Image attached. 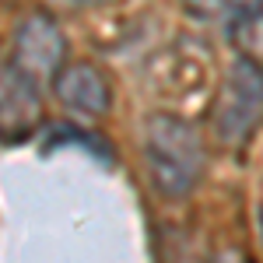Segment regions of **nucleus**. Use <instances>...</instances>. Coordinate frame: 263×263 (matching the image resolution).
I'll use <instances>...</instances> for the list:
<instances>
[{
  "label": "nucleus",
  "instance_id": "1",
  "mask_svg": "<svg viewBox=\"0 0 263 263\" xmlns=\"http://www.w3.org/2000/svg\"><path fill=\"white\" fill-rule=\"evenodd\" d=\"M144 168L155 193L186 200L203 176V141L193 123L172 112H155L144 123Z\"/></svg>",
  "mask_w": 263,
  "mask_h": 263
},
{
  "label": "nucleus",
  "instance_id": "2",
  "mask_svg": "<svg viewBox=\"0 0 263 263\" xmlns=\"http://www.w3.org/2000/svg\"><path fill=\"white\" fill-rule=\"evenodd\" d=\"M214 134L224 147H239L263 123V67L253 57H235L214 102Z\"/></svg>",
  "mask_w": 263,
  "mask_h": 263
},
{
  "label": "nucleus",
  "instance_id": "3",
  "mask_svg": "<svg viewBox=\"0 0 263 263\" xmlns=\"http://www.w3.org/2000/svg\"><path fill=\"white\" fill-rule=\"evenodd\" d=\"M63 57H67V39L53 18L32 14L21 21L14 35V60H11L21 74H28L35 84L53 81L57 70L63 67Z\"/></svg>",
  "mask_w": 263,
  "mask_h": 263
},
{
  "label": "nucleus",
  "instance_id": "4",
  "mask_svg": "<svg viewBox=\"0 0 263 263\" xmlns=\"http://www.w3.org/2000/svg\"><path fill=\"white\" fill-rule=\"evenodd\" d=\"M42 116L39 84L14 63H0V141H25Z\"/></svg>",
  "mask_w": 263,
  "mask_h": 263
},
{
  "label": "nucleus",
  "instance_id": "5",
  "mask_svg": "<svg viewBox=\"0 0 263 263\" xmlns=\"http://www.w3.org/2000/svg\"><path fill=\"white\" fill-rule=\"evenodd\" d=\"M53 95L78 116H102L112 102L109 78L102 74L95 63H63L53 78Z\"/></svg>",
  "mask_w": 263,
  "mask_h": 263
},
{
  "label": "nucleus",
  "instance_id": "6",
  "mask_svg": "<svg viewBox=\"0 0 263 263\" xmlns=\"http://www.w3.org/2000/svg\"><path fill=\"white\" fill-rule=\"evenodd\" d=\"M182 7L193 21L224 32H239L263 14V0H182Z\"/></svg>",
  "mask_w": 263,
  "mask_h": 263
},
{
  "label": "nucleus",
  "instance_id": "7",
  "mask_svg": "<svg viewBox=\"0 0 263 263\" xmlns=\"http://www.w3.org/2000/svg\"><path fill=\"white\" fill-rule=\"evenodd\" d=\"M67 4H74V7H91V4H105V0H67Z\"/></svg>",
  "mask_w": 263,
  "mask_h": 263
}]
</instances>
